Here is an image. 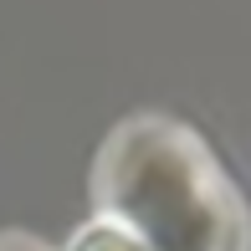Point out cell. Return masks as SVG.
Instances as JSON below:
<instances>
[{"mask_svg": "<svg viewBox=\"0 0 251 251\" xmlns=\"http://www.w3.org/2000/svg\"><path fill=\"white\" fill-rule=\"evenodd\" d=\"M108 221L149 251H246V210L210 154L175 123H128L102 154Z\"/></svg>", "mask_w": 251, "mask_h": 251, "instance_id": "obj_1", "label": "cell"}, {"mask_svg": "<svg viewBox=\"0 0 251 251\" xmlns=\"http://www.w3.org/2000/svg\"><path fill=\"white\" fill-rule=\"evenodd\" d=\"M72 251H149V246H144L139 236H128L118 221H98V226H93V231H87Z\"/></svg>", "mask_w": 251, "mask_h": 251, "instance_id": "obj_2", "label": "cell"}, {"mask_svg": "<svg viewBox=\"0 0 251 251\" xmlns=\"http://www.w3.org/2000/svg\"><path fill=\"white\" fill-rule=\"evenodd\" d=\"M0 251H41V246H31V241H16V236H5V241H0Z\"/></svg>", "mask_w": 251, "mask_h": 251, "instance_id": "obj_3", "label": "cell"}]
</instances>
